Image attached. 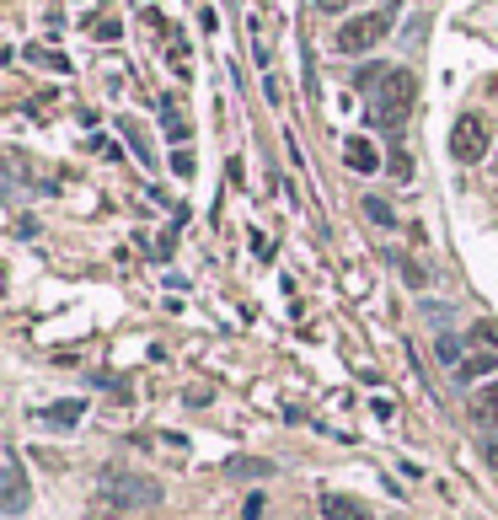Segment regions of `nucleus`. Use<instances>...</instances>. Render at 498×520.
Returning a JSON list of instances; mask_svg holds the SVG:
<instances>
[{
    "mask_svg": "<svg viewBox=\"0 0 498 520\" xmlns=\"http://www.w3.org/2000/svg\"><path fill=\"white\" fill-rule=\"evenodd\" d=\"M343 162H348V167H354V172H381V156H376V145H370V140H359V134H348V140H343Z\"/></svg>",
    "mask_w": 498,
    "mask_h": 520,
    "instance_id": "423d86ee",
    "label": "nucleus"
},
{
    "mask_svg": "<svg viewBox=\"0 0 498 520\" xmlns=\"http://www.w3.org/2000/svg\"><path fill=\"white\" fill-rule=\"evenodd\" d=\"M386 27H391V11H365V16H348L332 44H337V54H370L386 38Z\"/></svg>",
    "mask_w": 498,
    "mask_h": 520,
    "instance_id": "7ed1b4c3",
    "label": "nucleus"
},
{
    "mask_svg": "<svg viewBox=\"0 0 498 520\" xmlns=\"http://www.w3.org/2000/svg\"><path fill=\"white\" fill-rule=\"evenodd\" d=\"M33 59H38V64H49V70H70V59L54 54V49H33Z\"/></svg>",
    "mask_w": 498,
    "mask_h": 520,
    "instance_id": "f3484780",
    "label": "nucleus"
},
{
    "mask_svg": "<svg viewBox=\"0 0 498 520\" xmlns=\"http://www.w3.org/2000/svg\"><path fill=\"white\" fill-rule=\"evenodd\" d=\"M274 462H263V456H236V462L225 466V477H269Z\"/></svg>",
    "mask_w": 498,
    "mask_h": 520,
    "instance_id": "ddd939ff",
    "label": "nucleus"
},
{
    "mask_svg": "<svg viewBox=\"0 0 498 520\" xmlns=\"http://www.w3.org/2000/svg\"><path fill=\"white\" fill-rule=\"evenodd\" d=\"M493 348H477V354H466L461 365H455V381H483V376H493Z\"/></svg>",
    "mask_w": 498,
    "mask_h": 520,
    "instance_id": "1a4fd4ad",
    "label": "nucleus"
},
{
    "mask_svg": "<svg viewBox=\"0 0 498 520\" xmlns=\"http://www.w3.org/2000/svg\"><path fill=\"white\" fill-rule=\"evenodd\" d=\"M450 156H455L461 167H477V162L488 156V118L483 113L455 118V129H450Z\"/></svg>",
    "mask_w": 498,
    "mask_h": 520,
    "instance_id": "20e7f679",
    "label": "nucleus"
},
{
    "mask_svg": "<svg viewBox=\"0 0 498 520\" xmlns=\"http://www.w3.org/2000/svg\"><path fill=\"white\" fill-rule=\"evenodd\" d=\"M81 413H86V403L64 397V403H49V407H44V424H54V429H70V424H75Z\"/></svg>",
    "mask_w": 498,
    "mask_h": 520,
    "instance_id": "f8f14e48",
    "label": "nucleus"
},
{
    "mask_svg": "<svg viewBox=\"0 0 498 520\" xmlns=\"http://www.w3.org/2000/svg\"><path fill=\"white\" fill-rule=\"evenodd\" d=\"M118 33H123V27H118V16H103V22H97V38H103V44H112Z\"/></svg>",
    "mask_w": 498,
    "mask_h": 520,
    "instance_id": "a211bd4d",
    "label": "nucleus"
},
{
    "mask_svg": "<svg viewBox=\"0 0 498 520\" xmlns=\"http://www.w3.org/2000/svg\"><path fill=\"white\" fill-rule=\"evenodd\" d=\"M123 140H129V145H134V156H140V162L151 167V145H145V134H140V129H134L129 118H123Z\"/></svg>",
    "mask_w": 498,
    "mask_h": 520,
    "instance_id": "2eb2a0df",
    "label": "nucleus"
},
{
    "mask_svg": "<svg viewBox=\"0 0 498 520\" xmlns=\"http://www.w3.org/2000/svg\"><path fill=\"white\" fill-rule=\"evenodd\" d=\"M440 359H455V365H461V338H440Z\"/></svg>",
    "mask_w": 498,
    "mask_h": 520,
    "instance_id": "412c9836",
    "label": "nucleus"
},
{
    "mask_svg": "<svg viewBox=\"0 0 498 520\" xmlns=\"http://www.w3.org/2000/svg\"><path fill=\"white\" fill-rule=\"evenodd\" d=\"M477 451H483V462H488V466H493V472H498V435H488V440H483Z\"/></svg>",
    "mask_w": 498,
    "mask_h": 520,
    "instance_id": "6ab92c4d",
    "label": "nucleus"
},
{
    "mask_svg": "<svg viewBox=\"0 0 498 520\" xmlns=\"http://www.w3.org/2000/svg\"><path fill=\"white\" fill-rule=\"evenodd\" d=\"M472 338H477L483 348H498V322H477V333H472ZM472 338H466V344H472Z\"/></svg>",
    "mask_w": 498,
    "mask_h": 520,
    "instance_id": "dca6fc26",
    "label": "nucleus"
},
{
    "mask_svg": "<svg viewBox=\"0 0 498 520\" xmlns=\"http://www.w3.org/2000/svg\"><path fill=\"white\" fill-rule=\"evenodd\" d=\"M365 215H370L376 226H386V231H391V226H396V215H391V204H386V199H376V193L365 199Z\"/></svg>",
    "mask_w": 498,
    "mask_h": 520,
    "instance_id": "4468645a",
    "label": "nucleus"
},
{
    "mask_svg": "<svg viewBox=\"0 0 498 520\" xmlns=\"http://www.w3.org/2000/svg\"><path fill=\"white\" fill-rule=\"evenodd\" d=\"M322 510H327V520H376L359 499H348V494H322Z\"/></svg>",
    "mask_w": 498,
    "mask_h": 520,
    "instance_id": "6e6552de",
    "label": "nucleus"
},
{
    "mask_svg": "<svg viewBox=\"0 0 498 520\" xmlns=\"http://www.w3.org/2000/svg\"><path fill=\"white\" fill-rule=\"evenodd\" d=\"M263 510H269V505H263V494H252V499L241 505V515H247V520H258V515H263Z\"/></svg>",
    "mask_w": 498,
    "mask_h": 520,
    "instance_id": "4be33fe9",
    "label": "nucleus"
},
{
    "mask_svg": "<svg viewBox=\"0 0 498 520\" xmlns=\"http://www.w3.org/2000/svg\"><path fill=\"white\" fill-rule=\"evenodd\" d=\"M161 123H166V140H177V145H182V140L193 134V123H188V113H182V108H177L171 97L161 103Z\"/></svg>",
    "mask_w": 498,
    "mask_h": 520,
    "instance_id": "9b49d317",
    "label": "nucleus"
},
{
    "mask_svg": "<svg viewBox=\"0 0 498 520\" xmlns=\"http://www.w3.org/2000/svg\"><path fill=\"white\" fill-rule=\"evenodd\" d=\"M337 5H343V0H322V11H337Z\"/></svg>",
    "mask_w": 498,
    "mask_h": 520,
    "instance_id": "5701e85b",
    "label": "nucleus"
},
{
    "mask_svg": "<svg viewBox=\"0 0 498 520\" xmlns=\"http://www.w3.org/2000/svg\"><path fill=\"white\" fill-rule=\"evenodd\" d=\"M134 446L140 451H156V456H188V440L182 435H140Z\"/></svg>",
    "mask_w": 498,
    "mask_h": 520,
    "instance_id": "9d476101",
    "label": "nucleus"
},
{
    "mask_svg": "<svg viewBox=\"0 0 498 520\" xmlns=\"http://www.w3.org/2000/svg\"><path fill=\"white\" fill-rule=\"evenodd\" d=\"M171 172H177V177H193V156H188V151H177V156H171Z\"/></svg>",
    "mask_w": 498,
    "mask_h": 520,
    "instance_id": "aec40b11",
    "label": "nucleus"
},
{
    "mask_svg": "<svg viewBox=\"0 0 498 520\" xmlns=\"http://www.w3.org/2000/svg\"><path fill=\"white\" fill-rule=\"evenodd\" d=\"M413 103H418L413 70H386V81H381V92H376V123L402 129V118L413 113Z\"/></svg>",
    "mask_w": 498,
    "mask_h": 520,
    "instance_id": "f03ea898",
    "label": "nucleus"
},
{
    "mask_svg": "<svg viewBox=\"0 0 498 520\" xmlns=\"http://www.w3.org/2000/svg\"><path fill=\"white\" fill-rule=\"evenodd\" d=\"M472 424H483V429L498 424V381H488V387L472 392Z\"/></svg>",
    "mask_w": 498,
    "mask_h": 520,
    "instance_id": "0eeeda50",
    "label": "nucleus"
},
{
    "mask_svg": "<svg viewBox=\"0 0 498 520\" xmlns=\"http://www.w3.org/2000/svg\"><path fill=\"white\" fill-rule=\"evenodd\" d=\"M161 483L140 466H103L97 472V510L92 515H123V510H156L161 505Z\"/></svg>",
    "mask_w": 498,
    "mask_h": 520,
    "instance_id": "f257e3e1",
    "label": "nucleus"
},
{
    "mask_svg": "<svg viewBox=\"0 0 498 520\" xmlns=\"http://www.w3.org/2000/svg\"><path fill=\"white\" fill-rule=\"evenodd\" d=\"M27 510V466L16 451H5V515H22Z\"/></svg>",
    "mask_w": 498,
    "mask_h": 520,
    "instance_id": "39448f33",
    "label": "nucleus"
}]
</instances>
